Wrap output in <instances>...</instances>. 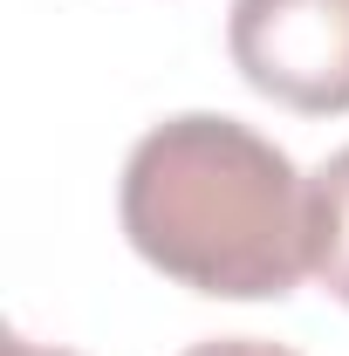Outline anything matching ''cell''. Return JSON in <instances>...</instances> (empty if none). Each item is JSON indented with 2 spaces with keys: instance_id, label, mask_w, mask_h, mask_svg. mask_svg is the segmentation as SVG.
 Here are the masks:
<instances>
[{
  "instance_id": "1",
  "label": "cell",
  "mask_w": 349,
  "mask_h": 356,
  "mask_svg": "<svg viewBox=\"0 0 349 356\" xmlns=\"http://www.w3.org/2000/svg\"><path fill=\"white\" fill-rule=\"evenodd\" d=\"M117 220L165 281L219 302H281L308 274V178L240 117H165L131 144Z\"/></svg>"
},
{
  "instance_id": "2",
  "label": "cell",
  "mask_w": 349,
  "mask_h": 356,
  "mask_svg": "<svg viewBox=\"0 0 349 356\" xmlns=\"http://www.w3.org/2000/svg\"><path fill=\"white\" fill-rule=\"evenodd\" d=\"M226 48L274 103L302 117L349 110V0H233Z\"/></svg>"
},
{
  "instance_id": "3",
  "label": "cell",
  "mask_w": 349,
  "mask_h": 356,
  "mask_svg": "<svg viewBox=\"0 0 349 356\" xmlns=\"http://www.w3.org/2000/svg\"><path fill=\"white\" fill-rule=\"evenodd\" d=\"M308 274L349 309V144L308 178Z\"/></svg>"
},
{
  "instance_id": "4",
  "label": "cell",
  "mask_w": 349,
  "mask_h": 356,
  "mask_svg": "<svg viewBox=\"0 0 349 356\" xmlns=\"http://www.w3.org/2000/svg\"><path fill=\"white\" fill-rule=\"evenodd\" d=\"M185 356H295V350H281L267 336H213V343H192Z\"/></svg>"
},
{
  "instance_id": "5",
  "label": "cell",
  "mask_w": 349,
  "mask_h": 356,
  "mask_svg": "<svg viewBox=\"0 0 349 356\" xmlns=\"http://www.w3.org/2000/svg\"><path fill=\"white\" fill-rule=\"evenodd\" d=\"M14 356H69V350H42V343H28V336H21V343H14Z\"/></svg>"
}]
</instances>
